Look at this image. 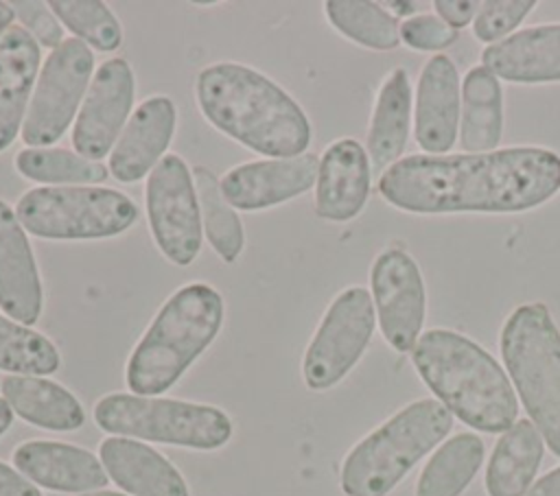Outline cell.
Wrapping results in <instances>:
<instances>
[{
  "label": "cell",
  "instance_id": "ba28073f",
  "mask_svg": "<svg viewBox=\"0 0 560 496\" xmlns=\"http://www.w3.org/2000/svg\"><path fill=\"white\" fill-rule=\"evenodd\" d=\"M22 227L46 240H92L127 232L138 205L120 190L101 186H44L15 203Z\"/></svg>",
  "mask_w": 560,
  "mask_h": 496
},
{
  "label": "cell",
  "instance_id": "f35d334b",
  "mask_svg": "<svg viewBox=\"0 0 560 496\" xmlns=\"http://www.w3.org/2000/svg\"><path fill=\"white\" fill-rule=\"evenodd\" d=\"M13 17H15V13H13L11 4L0 0V39H2V37H4V33L13 26Z\"/></svg>",
  "mask_w": 560,
  "mask_h": 496
},
{
  "label": "cell",
  "instance_id": "4316f807",
  "mask_svg": "<svg viewBox=\"0 0 560 496\" xmlns=\"http://www.w3.org/2000/svg\"><path fill=\"white\" fill-rule=\"evenodd\" d=\"M483 441L475 433H457L431 454L416 483V496H462L483 463Z\"/></svg>",
  "mask_w": 560,
  "mask_h": 496
},
{
  "label": "cell",
  "instance_id": "836d02e7",
  "mask_svg": "<svg viewBox=\"0 0 560 496\" xmlns=\"http://www.w3.org/2000/svg\"><path fill=\"white\" fill-rule=\"evenodd\" d=\"M20 26L44 48L55 50L63 42V26L50 11L48 2L37 0H13L9 2Z\"/></svg>",
  "mask_w": 560,
  "mask_h": 496
},
{
  "label": "cell",
  "instance_id": "9c48e42d",
  "mask_svg": "<svg viewBox=\"0 0 560 496\" xmlns=\"http://www.w3.org/2000/svg\"><path fill=\"white\" fill-rule=\"evenodd\" d=\"M94 76V55L77 37H66L44 59L20 131L28 149L55 144L72 125Z\"/></svg>",
  "mask_w": 560,
  "mask_h": 496
},
{
  "label": "cell",
  "instance_id": "d6a6232c",
  "mask_svg": "<svg viewBox=\"0 0 560 496\" xmlns=\"http://www.w3.org/2000/svg\"><path fill=\"white\" fill-rule=\"evenodd\" d=\"M534 0H486L472 20V33L483 44H497L527 17Z\"/></svg>",
  "mask_w": 560,
  "mask_h": 496
},
{
  "label": "cell",
  "instance_id": "3957f363",
  "mask_svg": "<svg viewBox=\"0 0 560 496\" xmlns=\"http://www.w3.org/2000/svg\"><path fill=\"white\" fill-rule=\"evenodd\" d=\"M411 363L435 400L466 426L503 433L516 422L518 400L505 371L472 339L446 328L427 330Z\"/></svg>",
  "mask_w": 560,
  "mask_h": 496
},
{
  "label": "cell",
  "instance_id": "8fae6325",
  "mask_svg": "<svg viewBox=\"0 0 560 496\" xmlns=\"http://www.w3.org/2000/svg\"><path fill=\"white\" fill-rule=\"evenodd\" d=\"M149 229L160 253L188 267L201 249V210L192 170L179 155H164L144 184Z\"/></svg>",
  "mask_w": 560,
  "mask_h": 496
},
{
  "label": "cell",
  "instance_id": "83f0119b",
  "mask_svg": "<svg viewBox=\"0 0 560 496\" xmlns=\"http://www.w3.org/2000/svg\"><path fill=\"white\" fill-rule=\"evenodd\" d=\"M192 181L197 188L206 240L223 262H236L245 247V229L236 210L221 194L219 179L210 168L192 166Z\"/></svg>",
  "mask_w": 560,
  "mask_h": 496
},
{
  "label": "cell",
  "instance_id": "277c9868",
  "mask_svg": "<svg viewBox=\"0 0 560 496\" xmlns=\"http://www.w3.org/2000/svg\"><path fill=\"white\" fill-rule=\"evenodd\" d=\"M223 323V297L206 282L179 286L155 312L136 343L125 382L136 395L171 389L192 361L214 341Z\"/></svg>",
  "mask_w": 560,
  "mask_h": 496
},
{
  "label": "cell",
  "instance_id": "8992f818",
  "mask_svg": "<svg viewBox=\"0 0 560 496\" xmlns=\"http://www.w3.org/2000/svg\"><path fill=\"white\" fill-rule=\"evenodd\" d=\"M512 385L549 450L560 457V330L545 304H521L499 334Z\"/></svg>",
  "mask_w": 560,
  "mask_h": 496
},
{
  "label": "cell",
  "instance_id": "603a6c76",
  "mask_svg": "<svg viewBox=\"0 0 560 496\" xmlns=\"http://www.w3.org/2000/svg\"><path fill=\"white\" fill-rule=\"evenodd\" d=\"M0 393L24 422L46 430H77L85 422L81 402L59 382L39 376L9 374L0 380Z\"/></svg>",
  "mask_w": 560,
  "mask_h": 496
},
{
  "label": "cell",
  "instance_id": "f1b7e54d",
  "mask_svg": "<svg viewBox=\"0 0 560 496\" xmlns=\"http://www.w3.org/2000/svg\"><path fill=\"white\" fill-rule=\"evenodd\" d=\"M13 164L24 179L48 186H96L109 177V168L101 162L57 146L22 149Z\"/></svg>",
  "mask_w": 560,
  "mask_h": 496
},
{
  "label": "cell",
  "instance_id": "b9f144b4",
  "mask_svg": "<svg viewBox=\"0 0 560 496\" xmlns=\"http://www.w3.org/2000/svg\"><path fill=\"white\" fill-rule=\"evenodd\" d=\"M79 496H125L118 492H88V494H79Z\"/></svg>",
  "mask_w": 560,
  "mask_h": 496
},
{
  "label": "cell",
  "instance_id": "d590c367",
  "mask_svg": "<svg viewBox=\"0 0 560 496\" xmlns=\"http://www.w3.org/2000/svg\"><path fill=\"white\" fill-rule=\"evenodd\" d=\"M479 4L481 2L477 0H435L433 9L438 11V17H442L448 26L462 28L475 20Z\"/></svg>",
  "mask_w": 560,
  "mask_h": 496
},
{
  "label": "cell",
  "instance_id": "e575fe53",
  "mask_svg": "<svg viewBox=\"0 0 560 496\" xmlns=\"http://www.w3.org/2000/svg\"><path fill=\"white\" fill-rule=\"evenodd\" d=\"M400 39L413 50L438 52L457 39V28L431 13H416L400 24Z\"/></svg>",
  "mask_w": 560,
  "mask_h": 496
},
{
  "label": "cell",
  "instance_id": "7402d4cb",
  "mask_svg": "<svg viewBox=\"0 0 560 496\" xmlns=\"http://www.w3.org/2000/svg\"><path fill=\"white\" fill-rule=\"evenodd\" d=\"M39 70V44L13 24L0 39V153L22 131Z\"/></svg>",
  "mask_w": 560,
  "mask_h": 496
},
{
  "label": "cell",
  "instance_id": "60d3db41",
  "mask_svg": "<svg viewBox=\"0 0 560 496\" xmlns=\"http://www.w3.org/2000/svg\"><path fill=\"white\" fill-rule=\"evenodd\" d=\"M11 422H13V411L4 402V398H0V435L11 426Z\"/></svg>",
  "mask_w": 560,
  "mask_h": 496
},
{
  "label": "cell",
  "instance_id": "cb8c5ba5",
  "mask_svg": "<svg viewBox=\"0 0 560 496\" xmlns=\"http://www.w3.org/2000/svg\"><path fill=\"white\" fill-rule=\"evenodd\" d=\"M411 127V85L405 68H394L381 83L368 127L370 164L385 173L407 146Z\"/></svg>",
  "mask_w": 560,
  "mask_h": 496
},
{
  "label": "cell",
  "instance_id": "ab89813d",
  "mask_svg": "<svg viewBox=\"0 0 560 496\" xmlns=\"http://www.w3.org/2000/svg\"><path fill=\"white\" fill-rule=\"evenodd\" d=\"M389 9H394L398 15H409L413 17L416 11L422 7V2H387Z\"/></svg>",
  "mask_w": 560,
  "mask_h": 496
},
{
  "label": "cell",
  "instance_id": "ffe728a7",
  "mask_svg": "<svg viewBox=\"0 0 560 496\" xmlns=\"http://www.w3.org/2000/svg\"><path fill=\"white\" fill-rule=\"evenodd\" d=\"M481 66L510 83L560 81V22L527 26L486 46Z\"/></svg>",
  "mask_w": 560,
  "mask_h": 496
},
{
  "label": "cell",
  "instance_id": "30bf717a",
  "mask_svg": "<svg viewBox=\"0 0 560 496\" xmlns=\"http://www.w3.org/2000/svg\"><path fill=\"white\" fill-rule=\"evenodd\" d=\"M376 326L372 295L363 286L343 288L326 308L313 332L304 358L302 378L308 389L335 387L363 356Z\"/></svg>",
  "mask_w": 560,
  "mask_h": 496
},
{
  "label": "cell",
  "instance_id": "1f68e13d",
  "mask_svg": "<svg viewBox=\"0 0 560 496\" xmlns=\"http://www.w3.org/2000/svg\"><path fill=\"white\" fill-rule=\"evenodd\" d=\"M50 11L72 37L98 52H112L122 44V26L101 0H50Z\"/></svg>",
  "mask_w": 560,
  "mask_h": 496
},
{
  "label": "cell",
  "instance_id": "f546056e",
  "mask_svg": "<svg viewBox=\"0 0 560 496\" xmlns=\"http://www.w3.org/2000/svg\"><path fill=\"white\" fill-rule=\"evenodd\" d=\"M324 13L332 28L359 46L372 50H394L400 42L396 15L368 0H328Z\"/></svg>",
  "mask_w": 560,
  "mask_h": 496
},
{
  "label": "cell",
  "instance_id": "d4e9b609",
  "mask_svg": "<svg viewBox=\"0 0 560 496\" xmlns=\"http://www.w3.org/2000/svg\"><path fill=\"white\" fill-rule=\"evenodd\" d=\"M545 439L529 420H516L497 439L488 468V496H523L542 461Z\"/></svg>",
  "mask_w": 560,
  "mask_h": 496
},
{
  "label": "cell",
  "instance_id": "5bb4252c",
  "mask_svg": "<svg viewBox=\"0 0 560 496\" xmlns=\"http://www.w3.org/2000/svg\"><path fill=\"white\" fill-rule=\"evenodd\" d=\"M319 157L302 153L298 157H267L232 166L219 188L234 210L256 212L280 205L311 190L317 179Z\"/></svg>",
  "mask_w": 560,
  "mask_h": 496
},
{
  "label": "cell",
  "instance_id": "8d00e7d4",
  "mask_svg": "<svg viewBox=\"0 0 560 496\" xmlns=\"http://www.w3.org/2000/svg\"><path fill=\"white\" fill-rule=\"evenodd\" d=\"M0 496H42V492L26 476L0 461Z\"/></svg>",
  "mask_w": 560,
  "mask_h": 496
},
{
  "label": "cell",
  "instance_id": "44dd1931",
  "mask_svg": "<svg viewBox=\"0 0 560 496\" xmlns=\"http://www.w3.org/2000/svg\"><path fill=\"white\" fill-rule=\"evenodd\" d=\"M107 476L131 496H188L177 468L151 446L131 437H107L98 446Z\"/></svg>",
  "mask_w": 560,
  "mask_h": 496
},
{
  "label": "cell",
  "instance_id": "2e32d148",
  "mask_svg": "<svg viewBox=\"0 0 560 496\" xmlns=\"http://www.w3.org/2000/svg\"><path fill=\"white\" fill-rule=\"evenodd\" d=\"M462 90L455 63L433 55L418 79L413 105V138L429 155H446L459 133Z\"/></svg>",
  "mask_w": 560,
  "mask_h": 496
},
{
  "label": "cell",
  "instance_id": "ac0fdd59",
  "mask_svg": "<svg viewBox=\"0 0 560 496\" xmlns=\"http://www.w3.org/2000/svg\"><path fill=\"white\" fill-rule=\"evenodd\" d=\"M0 308L22 326L37 323L44 308L33 247L15 210L4 199H0Z\"/></svg>",
  "mask_w": 560,
  "mask_h": 496
},
{
  "label": "cell",
  "instance_id": "9a60e30c",
  "mask_svg": "<svg viewBox=\"0 0 560 496\" xmlns=\"http://www.w3.org/2000/svg\"><path fill=\"white\" fill-rule=\"evenodd\" d=\"M177 122L175 103L155 94L142 101L129 116L122 133L109 153V173L122 184H133L147 177L164 157Z\"/></svg>",
  "mask_w": 560,
  "mask_h": 496
},
{
  "label": "cell",
  "instance_id": "7a4b0ae2",
  "mask_svg": "<svg viewBox=\"0 0 560 496\" xmlns=\"http://www.w3.org/2000/svg\"><path fill=\"white\" fill-rule=\"evenodd\" d=\"M195 98L214 129L260 155L298 157L311 144V122L295 98L245 63L203 68L195 79Z\"/></svg>",
  "mask_w": 560,
  "mask_h": 496
},
{
  "label": "cell",
  "instance_id": "74e56055",
  "mask_svg": "<svg viewBox=\"0 0 560 496\" xmlns=\"http://www.w3.org/2000/svg\"><path fill=\"white\" fill-rule=\"evenodd\" d=\"M523 496H560V465L540 476Z\"/></svg>",
  "mask_w": 560,
  "mask_h": 496
},
{
  "label": "cell",
  "instance_id": "484cf974",
  "mask_svg": "<svg viewBox=\"0 0 560 496\" xmlns=\"http://www.w3.org/2000/svg\"><path fill=\"white\" fill-rule=\"evenodd\" d=\"M503 135V92L499 79L483 66H475L462 81L459 144L468 153L499 149Z\"/></svg>",
  "mask_w": 560,
  "mask_h": 496
},
{
  "label": "cell",
  "instance_id": "e0dca14e",
  "mask_svg": "<svg viewBox=\"0 0 560 496\" xmlns=\"http://www.w3.org/2000/svg\"><path fill=\"white\" fill-rule=\"evenodd\" d=\"M370 157L352 138H339L324 149L315 179V214L346 223L361 214L370 197Z\"/></svg>",
  "mask_w": 560,
  "mask_h": 496
},
{
  "label": "cell",
  "instance_id": "7c38bea8",
  "mask_svg": "<svg viewBox=\"0 0 560 496\" xmlns=\"http://www.w3.org/2000/svg\"><path fill=\"white\" fill-rule=\"evenodd\" d=\"M370 291L385 341L400 354L411 352L427 315V291L416 260L398 247L381 251L370 269Z\"/></svg>",
  "mask_w": 560,
  "mask_h": 496
},
{
  "label": "cell",
  "instance_id": "6da1fadb",
  "mask_svg": "<svg viewBox=\"0 0 560 496\" xmlns=\"http://www.w3.org/2000/svg\"><path fill=\"white\" fill-rule=\"evenodd\" d=\"M558 190L560 157L542 146L407 155L378 177L381 197L411 214H512L538 208Z\"/></svg>",
  "mask_w": 560,
  "mask_h": 496
},
{
  "label": "cell",
  "instance_id": "52a82bcc",
  "mask_svg": "<svg viewBox=\"0 0 560 496\" xmlns=\"http://www.w3.org/2000/svg\"><path fill=\"white\" fill-rule=\"evenodd\" d=\"M94 422L112 435L195 450L221 448L232 437L230 417L212 404L136 393L103 395L94 404Z\"/></svg>",
  "mask_w": 560,
  "mask_h": 496
},
{
  "label": "cell",
  "instance_id": "4fadbf2b",
  "mask_svg": "<svg viewBox=\"0 0 560 496\" xmlns=\"http://www.w3.org/2000/svg\"><path fill=\"white\" fill-rule=\"evenodd\" d=\"M133 96L136 79L131 66L122 57L103 61L72 125L74 151L94 162L109 155L129 120Z\"/></svg>",
  "mask_w": 560,
  "mask_h": 496
},
{
  "label": "cell",
  "instance_id": "4dcf8cb0",
  "mask_svg": "<svg viewBox=\"0 0 560 496\" xmlns=\"http://www.w3.org/2000/svg\"><path fill=\"white\" fill-rule=\"evenodd\" d=\"M61 365L59 350L42 332L0 315V369L20 376H48Z\"/></svg>",
  "mask_w": 560,
  "mask_h": 496
},
{
  "label": "cell",
  "instance_id": "d6986e66",
  "mask_svg": "<svg viewBox=\"0 0 560 496\" xmlns=\"http://www.w3.org/2000/svg\"><path fill=\"white\" fill-rule=\"evenodd\" d=\"M13 465L22 476L52 492H96L109 481L96 454L61 441H24L13 450Z\"/></svg>",
  "mask_w": 560,
  "mask_h": 496
},
{
  "label": "cell",
  "instance_id": "5b68a950",
  "mask_svg": "<svg viewBox=\"0 0 560 496\" xmlns=\"http://www.w3.org/2000/svg\"><path fill=\"white\" fill-rule=\"evenodd\" d=\"M451 426L453 415L435 398L409 402L352 446L341 463V492L387 496L422 457L438 448Z\"/></svg>",
  "mask_w": 560,
  "mask_h": 496
}]
</instances>
